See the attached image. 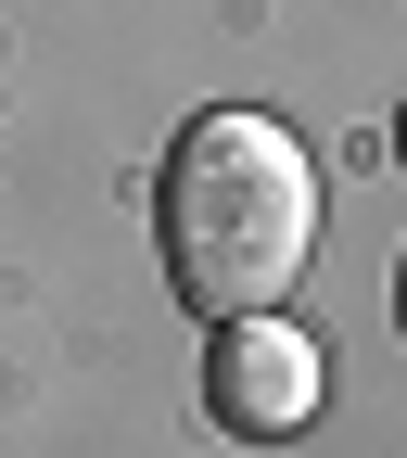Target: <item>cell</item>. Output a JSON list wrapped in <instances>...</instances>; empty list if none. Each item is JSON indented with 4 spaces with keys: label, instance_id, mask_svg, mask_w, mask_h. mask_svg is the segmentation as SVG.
Masks as SVG:
<instances>
[{
    "label": "cell",
    "instance_id": "obj_3",
    "mask_svg": "<svg viewBox=\"0 0 407 458\" xmlns=\"http://www.w3.org/2000/svg\"><path fill=\"white\" fill-rule=\"evenodd\" d=\"M394 318H407V267H394Z\"/></svg>",
    "mask_w": 407,
    "mask_h": 458
},
{
    "label": "cell",
    "instance_id": "obj_1",
    "mask_svg": "<svg viewBox=\"0 0 407 458\" xmlns=\"http://www.w3.org/2000/svg\"><path fill=\"white\" fill-rule=\"evenodd\" d=\"M153 229H165V280L179 306L216 318H267L318 255V153L255 102H216L165 140L153 179Z\"/></svg>",
    "mask_w": 407,
    "mask_h": 458
},
{
    "label": "cell",
    "instance_id": "obj_2",
    "mask_svg": "<svg viewBox=\"0 0 407 458\" xmlns=\"http://www.w3.org/2000/svg\"><path fill=\"white\" fill-rule=\"evenodd\" d=\"M204 394H216V420L229 433H306L318 420V331H293V318H216V357H204Z\"/></svg>",
    "mask_w": 407,
    "mask_h": 458
},
{
    "label": "cell",
    "instance_id": "obj_4",
    "mask_svg": "<svg viewBox=\"0 0 407 458\" xmlns=\"http://www.w3.org/2000/svg\"><path fill=\"white\" fill-rule=\"evenodd\" d=\"M394 153H407V114H394Z\"/></svg>",
    "mask_w": 407,
    "mask_h": 458
}]
</instances>
